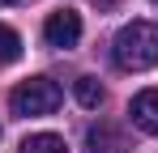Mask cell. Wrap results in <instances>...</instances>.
Returning a JSON list of instances; mask_svg holds the SVG:
<instances>
[{"label": "cell", "instance_id": "2", "mask_svg": "<svg viewBox=\"0 0 158 153\" xmlns=\"http://www.w3.org/2000/svg\"><path fill=\"white\" fill-rule=\"evenodd\" d=\"M60 102H64V94H60V85H56L52 76H30V81H22V85L9 94V106H13V115H22V119L52 115Z\"/></svg>", "mask_w": 158, "mask_h": 153}, {"label": "cell", "instance_id": "8", "mask_svg": "<svg viewBox=\"0 0 158 153\" xmlns=\"http://www.w3.org/2000/svg\"><path fill=\"white\" fill-rule=\"evenodd\" d=\"M17 60H22V34L0 22V64H17Z\"/></svg>", "mask_w": 158, "mask_h": 153}, {"label": "cell", "instance_id": "1", "mask_svg": "<svg viewBox=\"0 0 158 153\" xmlns=\"http://www.w3.org/2000/svg\"><path fill=\"white\" fill-rule=\"evenodd\" d=\"M111 55L120 68L128 73H145L158 64V22H128L115 43H111Z\"/></svg>", "mask_w": 158, "mask_h": 153}, {"label": "cell", "instance_id": "5", "mask_svg": "<svg viewBox=\"0 0 158 153\" xmlns=\"http://www.w3.org/2000/svg\"><path fill=\"white\" fill-rule=\"evenodd\" d=\"M85 145H90V153H128V136L124 132H115L111 124H94L90 132H85Z\"/></svg>", "mask_w": 158, "mask_h": 153}, {"label": "cell", "instance_id": "3", "mask_svg": "<svg viewBox=\"0 0 158 153\" xmlns=\"http://www.w3.org/2000/svg\"><path fill=\"white\" fill-rule=\"evenodd\" d=\"M43 38H47V47H60V51L77 47V38H81V13H73V9H56L52 17L43 22Z\"/></svg>", "mask_w": 158, "mask_h": 153}, {"label": "cell", "instance_id": "9", "mask_svg": "<svg viewBox=\"0 0 158 153\" xmlns=\"http://www.w3.org/2000/svg\"><path fill=\"white\" fill-rule=\"evenodd\" d=\"M90 4H94V9H98V13H115V9H120V4H124V0H90Z\"/></svg>", "mask_w": 158, "mask_h": 153}, {"label": "cell", "instance_id": "10", "mask_svg": "<svg viewBox=\"0 0 158 153\" xmlns=\"http://www.w3.org/2000/svg\"><path fill=\"white\" fill-rule=\"evenodd\" d=\"M0 4H17V0H0Z\"/></svg>", "mask_w": 158, "mask_h": 153}, {"label": "cell", "instance_id": "6", "mask_svg": "<svg viewBox=\"0 0 158 153\" xmlns=\"http://www.w3.org/2000/svg\"><path fill=\"white\" fill-rule=\"evenodd\" d=\"M22 153H69L64 145V136H56V132H34L22 140Z\"/></svg>", "mask_w": 158, "mask_h": 153}, {"label": "cell", "instance_id": "4", "mask_svg": "<svg viewBox=\"0 0 158 153\" xmlns=\"http://www.w3.org/2000/svg\"><path fill=\"white\" fill-rule=\"evenodd\" d=\"M128 115H132V124L141 128V132L158 136V89H141L128 102Z\"/></svg>", "mask_w": 158, "mask_h": 153}, {"label": "cell", "instance_id": "7", "mask_svg": "<svg viewBox=\"0 0 158 153\" xmlns=\"http://www.w3.org/2000/svg\"><path fill=\"white\" fill-rule=\"evenodd\" d=\"M73 98H77L85 111H98V102H103V85H98V76H77V81H73Z\"/></svg>", "mask_w": 158, "mask_h": 153}]
</instances>
